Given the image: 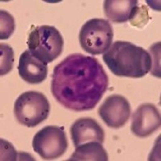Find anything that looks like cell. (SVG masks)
Here are the masks:
<instances>
[{
	"label": "cell",
	"instance_id": "6da1fadb",
	"mask_svg": "<svg viewBox=\"0 0 161 161\" xmlns=\"http://www.w3.org/2000/svg\"><path fill=\"white\" fill-rule=\"evenodd\" d=\"M108 76L95 57L71 54L53 69L51 92L56 100L73 111L93 110L108 87Z\"/></svg>",
	"mask_w": 161,
	"mask_h": 161
},
{
	"label": "cell",
	"instance_id": "7a4b0ae2",
	"mask_svg": "<svg viewBox=\"0 0 161 161\" xmlns=\"http://www.w3.org/2000/svg\"><path fill=\"white\" fill-rule=\"evenodd\" d=\"M103 60L118 77L140 78L152 68V58L142 47L128 41L117 40L103 55Z\"/></svg>",
	"mask_w": 161,
	"mask_h": 161
},
{
	"label": "cell",
	"instance_id": "3957f363",
	"mask_svg": "<svg viewBox=\"0 0 161 161\" xmlns=\"http://www.w3.org/2000/svg\"><path fill=\"white\" fill-rule=\"evenodd\" d=\"M28 46L34 57L48 64L62 53L64 40L55 27L42 25L31 30L28 38Z\"/></svg>",
	"mask_w": 161,
	"mask_h": 161
},
{
	"label": "cell",
	"instance_id": "277c9868",
	"mask_svg": "<svg viewBox=\"0 0 161 161\" xmlns=\"http://www.w3.org/2000/svg\"><path fill=\"white\" fill-rule=\"evenodd\" d=\"M50 103L42 93L27 91L20 94L15 102L14 114L20 124L35 127L48 119Z\"/></svg>",
	"mask_w": 161,
	"mask_h": 161
},
{
	"label": "cell",
	"instance_id": "5b68a950",
	"mask_svg": "<svg viewBox=\"0 0 161 161\" xmlns=\"http://www.w3.org/2000/svg\"><path fill=\"white\" fill-rule=\"evenodd\" d=\"M114 38L112 26L108 20L94 18L88 20L79 32L80 47L91 55L104 54L111 46Z\"/></svg>",
	"mask_w": 161,
	"mask_h": 161
},
{
	"label": "cell",
	"instance_id": "8992f818",
	"mask_svg": "<svg viewBox=\"0 0 161 161\" xmlns=\"http://www.w3.org/2000/svg\"><path fill=\"white\" fill-rule=\"evenodd\" d=\"M68 146L65 132L57 126H45L36 134L32 140L33 150L45 160L62 156Z\"/></svg>",
	"mask_w": 161,
	"mask_h": 161
},
{
	"label": "cell",
	"instance_id": "52a82bcc",
	"mask_svg": "<svg viewBox=\"0 0 161 161\" xmlns=\"http://www.w3.org/2000/svg\"><path fill=\"white\" fill-rule=\"evenodd\" d=\"M101 119L110 128H121L127 122L131 114L130 103L119 94L108 96L98 109Z\"/></svg>",
	"mask_w": 161,
	"mask_h": 161
},
{
	"label": "cell",
	"instance_id": "ba28073f",
	"mask_svg": "<svg viewBox=\"0 0 161 161\" xmlns=\"http://www.w3.org/2000/svg\"><path fill=\"white\" fill-rule=\"evenodd\" d=\"M161 116L159 110L152 103H143L132 115L130 130L139 138H147L160 127Z\"/></svg>",
	"mask_w": 161,
	"mask_h": 161
},
{
	"label": "cell",
	"instance_id": "9c48e42d",
	"mask_svg": "<svg viewBox=\"0 0 161 161\" xmlns=\"http://www.w3.org/2000/svg\"><path fill=\"white\" fill-rule=\"evenodd\" d=\"M70 135L76 147L90 142L103 144L105 140L104 130L91 118H80L76 120L71 126Z\"/></svg>",
	"mask_w": 161,
	"mask_h": 161
},
{
	"label": "cell",
	"instance_id": "30bf717a",
	"mask_svg": "<svg viewBox=\"0 0 161 161\" xmlns=\"http://www.w3.org/2000/svg\"><path fill=\"white\" fill-rule=\"evenodd\" d=\"M20 77L29 84H40L48 76V66L26 50L21 54L18 64Z\"/></svg>",
	"mask_w": 161,
	"mask_h": 161
},
{
	"label": "cell",
	"instance_id": "8fae6325",
	"mask_svg": "<svg viewBox=\"0 0 161 161\" xmlns=\"http://www.w3.org/2000/svg\"><path fill=\"white\" fill-rule=\"evenodd\" d=\"M138 6L136 0H106L104 13L113 23L123 24L130 19Z\"/></svg>",
	"mask_w": 161,
	"mask_h": 161
},
{
	"label": "cell",
	"instance_id": "7c38bea8",
	"mask_svg": "<svg viewBox=\"0 0 161 161\" xmlns=\"http://www.w3.org/2000/svg\"><path fill=\"white\" fill-rule=\"evenodd\" d=\"M69 161H107L108 155L102 143L90 142L77 147Z\"/></svg>",
	"mask_w": 161,
	"mask_h": 161
},
{
	"label": "cell",
	"instance_id": "4fadbf2b",
	"mask_svg": "<svg viewBox=\"0 0 161 161\" xmlns=\"http://www.w3.org/2000/svg\"><path fill=\"white\" fill-rule=\"evenodd\" d=\"M0 74L1 76H3L12 70L14 64V52L11 46L7 44H0Z\"/></svg>",
	"mask_w": 161,
	"mask_h": 161
},
{
	"label": "cell",
	"instance_id": "5bb4252c",
	"mask_svg": "<svg viewBox=\"0 0 161 161\" xmlns=\"http://www.w3.org/2000/svg\"><path fill=\"white\" fill-rule=\"evenodd\" d=\"M1 27H0V39L8 40L15 31V19L8 11L1 10Z\"/></svg>",
	"mask_w": 161,
	"mask_h": 161
}]
</instances>
